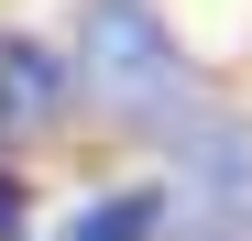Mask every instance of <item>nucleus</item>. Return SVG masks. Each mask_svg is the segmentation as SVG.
<instances>
[{
  "label": "nucleus",
  "mask_w": 252,
  "mask_h": 241,
  "mask_svg": "<svg viewBox=\"0 0 252 241\" xmlns=\"http://www.w3.org/2000/svg\"><path fill=\"white\" fill-rule=\"evenodd\" d=\"M66 77L88 88L110 120H176L197 99V77H187V44H176V22L154 11V0H77V55Z\"/></svg>",
  "instance_id": "f257e3e1"
},
{
  "label": "nucleus",
  "mask_w": 252,
  "mask_h": 241,
  "mask_svg": "<svg viewBox=\"0 0 252 241\" xmlns=\"http://www.w3.org/2000/svg\"><path fill=\"white\" fill-rule=\"evenodd\" d=\"M164 241H252V132L241 120H187L176 132Z\"/></svg>",
  "instance_id": "f03ea898"
},
{
  "label": "nucleus",
  "mask_w": 252,
  "mask_h": 241,
  "mask_svg": "<svg viewBox=\"0 0 252 241\" xmlns=\"http://www.w3.org/2000/svg\"><path fill=\"white\" fill-rule=\"evenodd\" d=\"M66 120V44L0 33V132H55Z\"/></svg>",
  "instance_id": "7ed1b4c3"
},
{
  "label": "nucleus",
  "mask_w": 252,
  "mask_h": 241,
  "mask_svg": "<svg viewBox=\"0 0 252 241\" xmlns=\"http://www.w3.org/2000/svg\"><path fill=\"white\" fill-rule=\"evenodd\" d=\"M66 241H164V186H110L66 219Z\"/></svg>",
  "instance_id": "20e7f679"
},
{
  "label": "nucleus",
  "mask_w": 252,
  "mask_h": 241,
  "mask_svg": "<svg viewBox=\"0 0 252 241\" xmlns=\"http://www.w3.org/2000/svg\"><path fill=\"white\" fill-rule=\"evenodd\" d=\"M22 219H33V197H22V176H0V241H22Z\"/></svg>",
  "instance_id": "39448f33"
}]
</instances>
